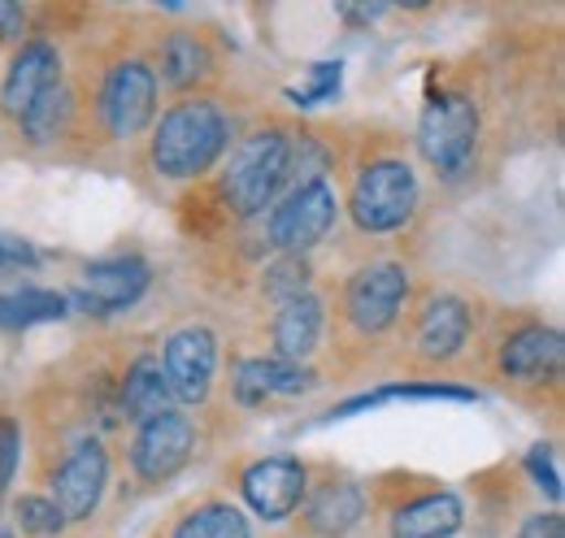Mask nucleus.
<instances>
[{"mask_svg": "<svg viewBox=\"0 0 565 538\" xmlns=\"http://www.w3.org/2000/svg\"><path fill=\"white\" fill-rule=\"evenodd\" d=\"M226 148H231V118L222 114V105L179 100L161 114L152 143H148V161L161 179L188 183V179L210 174Z\"/></svg>", "mask_w": 565, "mask_h": 538, "instance_id": "f257e3e1", "label": "nucleus"}, {"mask_svg": "<svg viewBox=\"0 0 565 538\" xmlns=\"http://www.w3.org/2000/svg\"><path fill=\"white\" fill-rule=\"evenodd\" d=\"M291 148H296V139L279 127H266V131H253L248 139H239V148L231 152L226 174H222L226 208H235L239 217L266 213L275 204V196L287 187Z\"/></svg>", "mask_w": 565, "mask_h": 538, "instance_id": "f03ea898", "label": "nucleus"}, {"mask_svg": "<svg viewBox=\"0 0 565 538\" xmlns=\"http://www.w3.org/2000/svg\"><path fill=\"white\" fill-rule=\"evenodd\" d=\"M418 148L439 179H448V183L466 179L475 170V152H479V109L470 105V96L439 92L423 109Z\"/></svg>", "mask_w": 565, "mask_h": 538, "instance_id": "7ed1b4c3", "label": "nucleus"}, {"mask_svg": "<svg viewBox=\"0 0 565 538\" xmlns=\"http://www.w3.org/2000/svg\"><path fill=\"white\" fill-rule=\"evenodd\" d=\"M418 208V179L405 161L396 157H383V161H370L353 183V201L349 213L361 230L370 235H392L401 230Z\"/></svg>", "mask_w": 565, "mask_h": 538, "instance_id": "20e7f679", "label": "nucleus"}, {"mask_svg": "<svg viewBox=\"0 0 565 538\" xmlns=\"http://www.w3.org/2000/svg\"><path fill=\"white\" fill-rule=\"evenodd\" d=\"M335 213H340V201H335V187L327 179L300 183L270 213V226H266L270 244L282 257H300V252H309L313 244L327 239V230L335 226Z\"/></svg>", "mask_w": 565, "mask_h": 538, "instance_id": "39448f33", "label": "nucleus"}, {"mask_svg": "<svg viewBox=\"0 0 565 538\" xmlns=\"http://www.w3.org/2000/svg\"><path fill=\"white\" fill-rule=\"evenodd\" d=\"M409 295V273L392 261H374V266L356 269L344 287V313L361 335H383L396 326L401 304Z\"/></svg>", "mask_w": 565, "mask_h": 538, "instance_id": "423d86ee", "label": "nucleus"}, {"mask_svg": "<svg viewBox=\"0 0 565 538\" xmlns=\"http://www.w3.org/2000/svg\"><path fill=\"white\" fill-rule=\"evenodd\" d=\"M157 114V69L143 62H118L100 83V118L109 134L136 139Z\"/></svg>", "mask_w": 565, "mask_h": 538, "instance_id": "0eeeda50", "label": "nucleus"}, {"mask_svg": "<svg viewBox=\"0 0 565 538\" xmlns=\"http://www.w3.org/2000/svg\"><path fill=\"white\" fill-rule=\"evenodd\" d=\"M196 452V430L188 417L179 412H161V417H148L140 430H136V443H131V470L140 473L143 482H170L174 473L183 470Z\"/></svg>", "mask_w": 565, "mask_h": 538, "instance_id": "6e6552de", "label": "nucleus"}, {"mask_svg": "<svg viewBox=\"0 0 565 538\" xmlns=\"http://www.w3.org/2000/svg\"><path fill=\"white\" fill-rule=\"evenodd\" d=\"M161 374L170 387V400L201 404L210 396L213 374H217V338L205 326H183L166 338L161 347Z\"/></svg>", "mask_w": 565, "mask_h": 538, "instance_id": "1a4fd4ad", "label": "nucleus"}, {"mask_svg": "<svg viewBox=\"0 0 565 538\" xmlns=\"http://www.w3.org/2000/svg\"><path fill=\"white\" fill-rule=\"evenodd\" d=\"M500 378L522 391L557 387L562 378V335L553 326H518L500 343Z\"/></svg>", "mask_w": 565, "mask_h": 538, "instance_id": "9d476101", "label": "nucleus"}, {"mask_svg": "<svg viewBox=\"0 0 565 538\" xmlns=\"http://www.w3.org/2000/svg\"><path fill=\"white\" fill-rule=\"evenodd\" d=\"M148 266L140 257H109V261H96V266L83 269L78 278V291H74V304L92 318H109V313H122L148 291Z\"/></svg>", "mask_w": 565, "mask_h": 538, "instance_id": "9b49d317", "label": "nucleus"}, {"mask_svg": "<svg viewBox=\"0 0 565 538\" xmlns=\"http://www.w3.org/2000/svg\"><path fill=\"white\" fill-rule=\"evenodd\" d=\"M105 482H109L105 448L96 439H83L53 477V504H57L62 521H87L105 495Z\"/></svg>", "mask_w": 565, "mask_h": 538, "instance_id": "f8f14e48", "label": "nucleus"}, {"mask_svg": "<svg viewBox=\"0 0 565 538\" xmlns=\"http://www.w3.org/2000/svg\"><path fill=\"white\" fill-rule=\"evenodd\" d=\"M57 83H62V53H57V44H49V40L22 44L18 57L4 69V83H0V114L13 118V122H22L26 109L49 87H57Z\"/></svg>", "mask_w": 565, "mask_h": 538, "instance_id": "ddd939ff", "label": "nucleus"}, {"mask_svg": "<svg viewBox=\"0 0 565 538\" xmlns=\"http://www.w3.org/2000/svg\"><path fill=\"white\" fill-rule=\"evenodd\" d=\"M239 491H244V499L257 517L282 521L300 508V499L309 491V477H305V465L296 456H270V461H257L253 470H244Z\"/></svg>", "mask_w": 565, "mask_h": 538, "instance_id": "4468645a", "label": "nucleus"}, {"mask_svg": "<svg viewBox=\"0 0 565 538\" xmlns=\"http://www.w3.org/2000/svg\"><path fill=\"white\" fill-rule=\"evenodd\" d=\"M470 338V304L457 295H430L414 322V356L418 361H452Z\"/></svg>", "mask_w": 565, "mask_h": 538, "instance_id": "2eb2a0df", "label": "nucleus"}, {"mask_svg": "<svg viewBox=\"0 0 565 538\" xmlns=\"http://www.w3.org/2000/svg\"><path fill=\"white\" fill-rule=\"evenodd\" d=\"M309 504H305V526L309 535L318 538H344L361 521V508H365V495L361 486L349 477H327L318 482L313 491H305Z\"/></svg>", "mask_w": 565, "mask_h": 538, "instance_id": "dca6fc26", "label": "nucleus"}, {"mask_svg": "<svg viewBox=\"0 0 565 538\" xmlns=\"http://www.w3.org/2000/svg\"><path fill=\"white\" fill-rule=\"evenodd\" d=\"M305 391H313V374L279 356H253V361H239L235 369L239 404H266L270 396H305Z\"/></svg>", "mask_w": 565, "mask_h": 538, "instance_id": "f3484780", "label": "nucleus"}, {"mask_svg": "<svg viewBox=\"0 0 565 538\" xmlns=\"http://www.w3.org/2000/svg\"><path fill=\"white\" fill-rule=\"evenodd\" d=\"M322 326H327V304H322V295L305 291V295L279 304L275 331H270V335H275V356L300 365L305 356H313V347H318V338H322Z\"/></svg>", "mask_w": 565, "mask_h": 538, "instance_id": "a211bd4d", "label": "nucleus"}, {"mask_svg": "<svg viewBox=\"0 0 565 538\" xmlns=\"http://www.w3.org/2000/svg\"><path fill=\"white\" fill-rule=\"evenodd\" d=\"M466 521V508L452 491H435L405 504L392 517V538H452Z\"/></svg>", "mask_w": 565, "mask_h": 538, "instance_id": "6ab92c4d", "label": "nucleus"}, {"mask_svg": "<svg viewBox=\"0 0 565 538\" xmlns=\"http://www.w3.org/2000/svg\"><path fill=\"white\" fill-rule=\"evenodd\" d=\"M161 412H170V387H166L161 361L140 356L122 378V417L143 426L148 417H161Z\"/></svg>", "mask_w": 565, "mask_h": 538, "instance_id": "aec40b11", "label": "nucleus"}, {"mask_svg": "<svg viewBox=\"0 0 565 538\" xmlns=\"http://www.w3.org/2000/svg\"><path fill=\"white\" fill-rule=\"evenodd\" d=\"M210 69H213V57L201 35L174 31V35L161 44V78H157V83H166V87H174V92H188V87H196Z\"/></svg>", "mask_w": 565, "mask_h": 538, "instance_id": "412c9836", "label": "nucleus"}, {"mask_svg": "<svg viewBox=\"0 0 565 538\" xmlns=\"http://www.w3.org/2000/svg\"><path fill=\"white\" fill-rule=\"evenodd\" d=\"M66 309H71L66 295L44 291V287H22V291L0 295V326L4 331H31V326H44V322H62Z\"/></svg>", "mask_w": 565, "mask_h": 538, "instance_id": "4be33fe9", "label": "nucleus"}, {"mask_svg": "<svg viewBox=\"0 0 565 538\" xmlns=\"http://www.w3.org/2000/svg\"><path fill=\"white\" fill-rule=\"evenodd\" d=\"M71 92H66V83H57V87H49L31 109H26V118L18 122L22 134L31 139V143H53L57 134L66 131V118H71Z\"/></svg>", "mask_w": 565, "mask_h": 538, "instance_id": "5701e85b", "label": "nucleus"}, {"mask_svg": "<svg viewBox=\"0 0 565 538\" xmlns=\"http://www.w3.org/2000/svg\"><path fill=\"white\" fill-rule=\"evenodd\" d=\"M174 538H253V535H248V521L231 504H205L188 521H179Z\"/></svg>", "mask_w": 565, "mask_h": 538, "instance_id": "b1692460", "label": "nucleus"}, {"mask_svg": "<svg viewBox=\"0 0 565 538\" xmlns=\"http://www.w3.org/2000/svg\"><path fill=\"white\" fill-rule=\"evenodd\" d=\"M13 521H18V530L31 538H57L62 535V513H57V504L53 499H44V495H22V499H13Z\"/></svg>", "mask_w": 565, "mask_h": 538, "instance_id": "393cba45", "label": "nucleus"}, {"mask_svg": "<svg viewBox=\"0 0 565 538\" xmlns=\"http://www.w3.org/2000/svg\"><path fill=\"white\" fill-rule=\"evenodd\" d=\"M262 291H266V300H275V304H287V300L305 295V291H309V266H305L300 257H279L275 266L262 273Z\"/></svg>", "mask_w": 565, "mask_h": 538, "instance_id": "a878e982", "label": "nucleus"}, {"mask_svg": "<svg viewBox=\"0 0 565 538\" xmlns=\"http://www.w3.org/2000/svg\"><path fill=\"white\" fill-rule=\"evenodd\" d=\"M340 62H322V66H313L309 69V83L305 87H291L287 92V100H296L300 109L305 105H318V100H327V96H335L340 92Z\"/></svg>", "mask_w": 565, "mask_h": 538, "instance_id": "bb28decb", "label": "nucleus"}, {"mask_svg": "<svg viewBox=\"0 0 565 538\" xmlns=\"http://www.w3.org/2000/svg\"><path fill=\"white\" fill-rule=\"evenodd\" d=\"M18 452H22V430L9 412H0V495L9 491V482L18 473Z\"/></svg>", "mask_w": 565, "mask_h": 538, "instance_id": "cd10ccee", "label": "nucleus"}, {"mask_svg": "<svg viewBox=\"0 0 565 538\" xmlns=\"http://www.w3.org/2000/svg\"><path fill=\"white\" fill-rule=\"evenodd\" d=\"M526 470L540 482V491H548V499H562V473L553 461V448H531L526 452Z\"/></svg>", "mask_w": 565, "mask_h": 538, "instance_id": "c85d7f7f", "label": "nucleus"}, {"mask_svg": "<svg viewBox=\"0 0 565 538\" xmlns=\"http://www.w3.org/2000/svg\"><path fill=\"white\" fill-rule=\"evenodd\" d=\"M35 261H40V252H35L26 239L0 235V273H13V269H31Z\"/></svg>", "mask_w": 565, "mask_h": 538, "instance_id": "c756f323", "label": "nucleus"}, {"mask_svg": "<svg viewBox=\"0 0 565 538\" xmlns=\"http://www.w3.org/2000/svg\"><path fill=\"white\" fill-rule=\"evenodd\" d=\"M518 538H565V521L557 513H540V517H531V521L522 526Z\"/></svg>", "mask_w": 565, "mask_h": 538, "instance_id": "7c9ffc66", "label": "nucleus"}, {"mask_svg": "<svg viewBox=\"0 0 565 538\" xmlns=\"http://www.w3.org/2000/svg\"><path fill=\"white\" fill-rule=\"evenodd\" d=\"M22 26H26L22 9H18V4H9V0H0V40H13V35H22Z\"/></svg>", "mask_w": 565, "mask_h": 538, "instance_id": "2f4dec72", "label": "nucleus"}]
</instances>
